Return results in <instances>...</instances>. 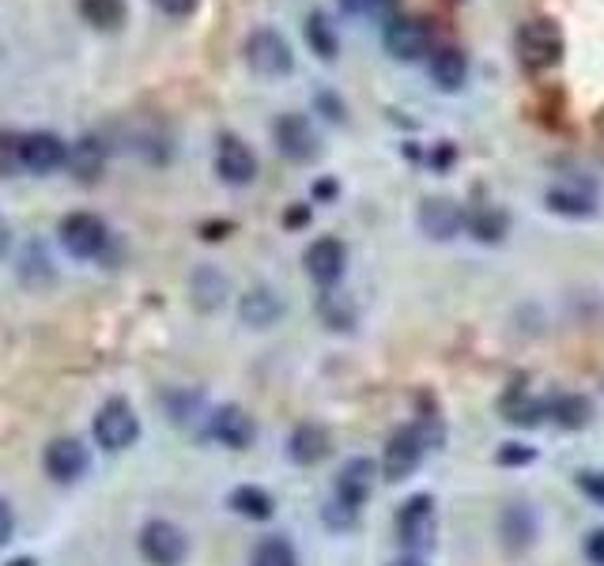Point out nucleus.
I'll return each mask as SVG.
<instances>
[{
	"instance_id": "obj_12",
	"label": "nucleus",
	"mask_w": 604,
	"mask_h": 566,
	"mask_svg": "<svg viewBox=\"0 0 604 566\" xmlns=\"http://www.w3.org/2000/svg\"><path fill=\"white\" fill-rule=\"evenodd\" d=\"M216 174L227 186H250L257 178V155L242 137L235 133H219L216 140Z\"/></svg>"
},
{
	"instance_id": "obj_20",
	"label": "nucleus",
	"mask_w": 604,
	"mask_h": 566,
	"mask_svg": "<svg viewBox=\"0 0 604 566\" xmlns=\"http://www.w3.org/2000/svg\"><path fill=\"white\" fill-rule=\"evenodd\" d=\"M238 314L250 329H268L284 317V299L273 291V287H250L238 302Z\"/></svg>"
},
{
	"instance_id": "obj_24",
	"label": "nucleus",
	"mask_w": 604,
	"mask_h": 566,
	"mask_svg": "<svg viewBox=\"0 0 604 566\" xmlns=\"http://www.w3.org/2000/svg\"><path fill=\"white\" fill-rule=\"evenodd\" d=\"M465 227L476 242L495 246V242H503L506 230H511V215L503 209H491V204H480V209H473V215H465Z\"/></svg>"
},
{
	"instance_id": "obj_35",
	"label": "nucleus",
	"mask_w": 604,
	"mask_h": 566,
	"mask_svg": "<svg viewBox=\"0 0 604 566\" xmlns=\"http://www.w3.org/2000/svg\"><path fill=\"white\" fill-rule=\"evenodd\" d=\"M537 453H532V445H521V442H506L503 450L495 453L499 465H526V461H532Z\"/></svg>"
},
{
	"instance_id": "obj_17",
	"label": "nucleus",
	"mask_w": 604,
	"mask_h": 566,
	"mask_svg": "<svg viewBox=\"0 0 604 566\" xmlns=\"http://www.w3.org/2000/svg\"><path fill=\"white\" fill-rule=\"evenodd\" d=\"M375 476H378L375 461H367V457L348 461V465L340 468V476H337V502L360 510L363 502L370 499V491H375Z\"/></svg>"
},
{
	"instance_id": "obj_21",
	"label": "nucleus",
	"mask_w": 604,
	"mask_h": 566,
	"mask_svg": "<svg viewBox=\"0 0 604 566\" xmlns=\"http://www.w3.org/2000/svg\"><path fill=\"white\" fill-rule=\"evenodd\" d=\"M499 537H503V544L511 552H526L532 537H537V514H532L526 502L503 506V514H499Z\"/></svg>"
},
{
	"instance_id": "obj_44",
	"label": "nucleus",
	"mask_w": 604,
	"mask_h": 566,
	"mask_svg": "<svg viewBox=\"0 0 604 566\" xmlns=\"http://www.w3.org/2000/svg\"><path fill=\"white\" fill-rule=\"evenodd\" d=\"M431 163H435V166H450V163H453V143H442V148H435Z\"/></svg>"
},
{
	"instance_id": "obj_41",
	"label": "nucleus",
	"mask_w": 604,
	"mask_h": 566,
	"mask_svg": "<svg viewBox=\"0 0 604 566\" xmlns=\"http://www.w3.org/2000/svg\"><path fill=\"white\" fill-rule=\"evenodd\" d=\"M12 532H15V514H12V506L0 499V548L12 540Z\"/></svg>"
},
{
	"instance_id": "obj_23",
	"label": "nucleus",
	"mask_w": 604,
	"mask_h": 566,
	"mask_svg": "<svg viewBox=\"0 0 604 566\" xmlns=\"http://www.w3.org/2000/svg\"><path fill=\"white\" fill-rule=\"evenodd\" d=\"M302 35H306V46L317 61H337L340 38H337V27L329 23V15L314 8V12L306 15V23H302Z\"/></svg>"
},
{
	"instance_id": "obj_34",
	"label": "nucleus",
	"mask_w": 604,
	"mask_h": 566,
	"mask_svg": "<svg viewBox=\"0 0 604 566\" xmlns=\"http://www.w3.org/2000/svg\"><path fill=\"white\" fill-rule=\"evenodd\" d=\"M314 106H317V114H322L325 122H332V125H344L348 122V106H344V99H340L337 91H317L314 95Z\"/></svg>"
},
{
	"instance_id": "obj_43",
	"label": "nucleus",
	"mask_w": 604,
	"mask_h": 566,
	"mask_svg": "<svg viewBox=\"0 0 604 566\" xmlns=\"http://www.w3.org/2000/svg\"><path fill=\"white\" fill-rule=\"evenodd\" d=\"M370 0H340V12L344 15H367Z\"/></svg>"
},
{
	"instance_id": "obj_30",
	"label": "nucleus",
	"mask_w": 604,
	"mask_h": 566,
	"mask_svg": "<svg viewBox=\"0 0 604 566\" xmlns=\"http://www.w3.org/2000/svg\"><path fill=\"white\" fill-rule=\"evenodd\" d=\"M20 276H23V284H30V287L53 284V261H50V253H46L42 242H30L27 250H23Z\"/></svg>"
},
{
	"instance_id": "obj_3",
	"label": "nucleus",
	"mask_w": 604,
	"mask_h": 566,
	"mask_svg": "<svg viewBox=\"0 0 604 566\" xmlns=\"http://www.w3.org/2000/svg\"><path fill=\"white\" fill-rule=\"evenodd\" d=\"M381 42H386L389 58L401 61V65L431 58V50H435L431 23H427L424 15H404V12H397L393 20L381 27Z\"/></svg>"
},
{
	"instance_id": "obj_39",
	"label": "nucleus",
	"mask_w": 604,
	"mask_h": 566,
	"mask_svg": "<svg viewBox=\"0 0 604 566\" xmlns=\"http://www.w3.org/2000/svg\"><path fill=\"white\" fill-rule=\"evenodd\" d=\"M230 230H235V223H230V219H216V223H204L201 238H204V242H219V238H227Z\"/></svg>"
},
{
	"instance_id": "obj_28",
	"label": "nucleus",
	"mask_w": 604,
	"mask_h": 566,
	"mask_svg": "<svg viewBox=\"0 0 604 566\" xmlns=\"http://www.w3.org/2000/svg\"><path fill=\"white\" fill-rule=\"evenodd\" d=\"M317 314H322V322L329 325V329H340V332L355 329L352 299H348V294H340V291H332V287L322 294V302H317Z\"/></svg>"
},
{
	"instance_id": "obj_18",
	"label": "nucleus",
	"mask_w": 604,
	"mask_h": 566,
	"mask_svg": "<svg viewBox=\"0 0 604 566\" xmlns=\"http://www.w3.org/2000/svg\"><path fill=\"white\" fill-rule=\"evenodd\" d=\"M548 212L567 215V219H590L597 212V193L582 181H563V186H552L544 193Z\"/></svg>"
},
{
	"instance_id": "obj_47",
	"label": "nucleus",
	"mask_w": 604,
	"mask_h": 566,
	"mask_svg": "<svg viewBox=\"0 0 604 566\" xmlns=\"http://www.w3.org/2000/svg\"><path fill=\"white\" fill-rule=\"evenodd\" d=\"M593 125H597V133H604V110H601L597 117H593Z\"/></svg>"
},
{
	"instance_id": "obj_10",
	"label": "nucleus",
	"mask_w": 604,
	"mask_h": 566,
	"mask_svg": "<svg viewBox=\"0 0 604 566\" xmlns=\"http://www.w3.org/2000/svg\"><path fill=\"white\" fill-rule=\"evenodd\" d=\"M65 159H68V143L50 129L27 133V137L20 140V163L27 174H38V178H42V174L61 171Z\"/></svg>"
},
{
	"instance_id": "obj_46",
	"label": "nucleus",
	"mask_w": 604,
	"mask_h": 566,
	"mask_svg": "<svg viewBox=\"0 0 604 566\" xmlns=\"http://www.w3.org/2000/svg\"><path fill=\"white\" fill-rule=\"evenodd\" d=\"M389 566H424V559L419 555H401V559H393Z\"/></svg>"
},
{
	"instance_id": "obj_7",
	"label": "nucleus",
	"mask_w": 604,
	"mask_h": 566,
	"mask_svg": "<svg viewBox=\"0 0 604 566\" xmlns=\"http://www.w3.org/2000/svg\"><path fill=\"white\" fill-rule=\"evenodd\" d=\"M140 555H144L151 566H181L189 555V540L174 521L155 517V521H148L144 529H140Z\"/></svg>"
},
{
	"instance_id": "obj_5",
	"label": "nucleus",
	"mask_w": 604,
	"mask_h": 566,
	"mask_svg": "<svg viewBox=\"0 0 604 566\" xmlns=\"http://www.w3.org/2000/svg\"><path fill=\"white\" fill-rule=\"evenodd\" d=\"M58 235H61V246H65V250L79 261L102 257V250L110 246L106 219L95 215V212H68L65 219L58 223Z\"/></svg>"
},
{
	"instance_id": "obj_19",
	"label": "nucleus",
	"mask_w": 604,
	"mask_h": 566,
	"mask_svg": "<svg viewBox=\"0 0 604 566\" xmlns=\"http://www.w3.org/2000/svg\"><path fill=\"white\" fill-rule=\"evenodd\" d=\"M427 72H431V84L439 87V91H461L468 79V58L465 50H457V46H435L431 58H427Z\"/></svg>"
},
{
	"instance_id": "obj_29",
	"label": "nucleus",
	"mask_w": 604,
	"mask_h": 566,
	"mask_svg": "<svg viewBox=\"0 0 604 566\" xmlns=\"http://www.w3.org/2000/svg\"><path fill=\"white\" fill-rule=\"evenodd\" d=\"M193 302L201 310H216V306H224V299H227V280L224 276L216 273V268H197L193 273Z\"/></svg>"
},
{
	"instance_id": "obj_1",
	"label": "nucleus",
	"mask_w": 604,
	"mask_h": 566,
	"mask_svg": "<svg viewBox=\"0 0 604 566\" xmlns=\"http://www.w3.org/2000/svg\"><path fill=\"white\" fill-rule=\"evenodd\" d=\"M514 53H518L521 68L532 72V76L563 65V53H567L563 27L552 15H532V20L518 27V35H514Z\"/></svg>"
},
{
	"instance_id": "obj_25",
	"label": "nucleus",
	"mask_w": 604,
	"mask_h": 566,
	"mask_svg": "<svg viewBox=\"0 0 604 566\" xmlns=\"http://www.w3.org/2000/svg\"><path fill=\"white\" fill-rule=\"evenodd\" d=\"M548 416H552L563 430H582L593 424V401L582 393H563L548 404Z\"/></svg>"
},
{
	"instance_id": "obj_22",
	"label": "nucleus",
	"mask_w": 604,
	"mask_h": 566,
	"mask_svg": "<svg viewBox=\"0 0 604 566\" xmlns=\"http://www.w3.org/2000/svg\"><path fill=\"white\" fill-rule=\"evenodd\" d=\"M288 457L295 465H317V461L329 457V430L317 424H302L291 430L288 438Z\"/></svg>"
},
{
	"instance_id": "obj_9",
	"label": "nucleus",
	"mask_w": 604,
	"mask_h": 566,
	"mask_svg": "<svg viewBox=\"0 0 604 566\" xmlns=\"http://www.w3.org/2000/svg\"><path fill=\"white\" fill-rule=\"evenodd\" d=\"M424 450H427V442L419 438L416 427L397 430L386 442V450H381V473H386V480H393V483L408 480L419 468V461H424Z\"/></svg>"
},
{
	"instance_id": "obj_8",
	"label": "nucleus",
	"mask_w": 604,
	"mask_h": 566,
	"mask_svg": "<svg viewBox=\"0 0 604 566\" xmlns=\"http://www.w3.org/2000/svg\"><path fill=\"white\" fill-rule=\"evenodd\" d=\"M302 265H306L310 280L329 291V287L340 284V276H344V268H348V246L340 242V238L325 235V238H317V242L306 246V253H302Z\"/></svg>"
},
{
	"instance_id": "obj_11",
	"label": "nucleus",
	"mask_w": 604,
	"mask_h": 566,
	"mask_svg": "<svg viewBox=\"0 0 604 566\" xmlns=\"http://www.w3.org/2000/svg\"><path fill=\"white\" fill-rule=\"evenodd\" d=\"M397 537H401L404 548L412 552H424V548L435 544V499L431 495H416L401 506L397 514Z\"/></svg>"
},
{
	"instance_id": "obj_40",
	"label": "nucleus",
	"mask_w": 604,
	"mask_h": 566,
	"mask_svg": "<svg viewBox=\"0 0 604 566\" xmlns=\"http://www.w3.org/2000/svg\"><path fill=\"white\" fill-rule=\"evenodd\" d=\"M586 555H590V563L604 566V529H593L590 537H586Z\"/></svg>"
},
{
	"instance_id": "obj_27",
	"label": "nucleus",
	"mask_w": 604,
	"mask_h": 566,
	"mask_svg": "<svg viewBox=\"0 0 604 566\" xmlns=\"http://www.w3.org/2000/svg\"><path fill=\"white\" fill-rule=\"evenodd\" d=\"M227 506L235 510L238 517H250V521H268V517H273V510H276V502H273V495H268L265 488L242 483V488L230 491Z\"/></svg>"
},
{
	"instance_id": "obj_4",
	"label": "nucleus",
	"mask_w": 604,
	"mask_h": 566,
	"mask_svg": "<svg viewBox=\"0 0 604 566\" xmlns=\"http://www.w3.org/2000/svg\"><path fill=\"white\" fill-rule=\"evenodd\" d=\"M91 435L106 453H122L140 438V416L133 412L129 401L114 397V401H106L99 408V416H95V424H91Z\"/></svg>"
},
{
	"instance_id": "obj_14",
	"label": "nucleus",
	"mask_w": 604,
	"mask_h": 566,
	"mask_svg": "<svg viewBox=\"0 0 604 566\" xmlns=\"http://www.w3.org/2000/svg\"><path fill=\"white\" fill-rule=\"evenodd\" d=\"M461 227H465V212H461V204L450 201V197H427V201L419 204V230H424L427 238H435V242L457 238Z\"/></svg>"
},
{
	"instance_id": "obj_45",
	"label": "nucleus",
	"mask_w": 604,
	"mask_h": 566,
	"mask_svg": "<svg viewBox=\"0 0 604 566\" xmlns=\"http://www.w3.org/2000/svg\"><path fill=\"white\" fill-rule=\"evenodd\" d=\"M314 197H317V201H332V197H337V181H317Z\"/></svg>"
},
{
	"instance_id": "obj_2",
	"label": "nucleus",
	"mask_w": 604,
	"mask_h": 566,
	"mask_svg": "<svg viewBox=\"0 0 604 566\" xmlns=\"http://www.w3.org/2000/svg\"><path fill=\"white\" fill-rule=\"evenodd\" d=\"M242 58L253 76H261V79H288L291 72H295V50H291L288 38L273 27L250 30V38H246V46H242Z\"/></svg>"
},
{
	"instance_id": "obj_48",
	"label": "nucleus",
	"mask_w": 604,
	"mask_h": 566,
	"mask_svg": "<svg viewBox=\"0 0 604 566\" xmlns=\"http://www.w3.org/2000/svg\"><path fill=\"white\" fill-rule=\"evenodd\" d=\"M4 246H8V230H0V253H4Z\"/></svg>"
},
{
	"instance_id": "obj_15",
	"label": "nucleus",
	"mask_w": 604,
	"mask_h": 566,
	"mask_svg": "<svg viewBox=\"0 0 604 566\" xmlns=\"http://www.w3.org/2000/svg\"><path fill=\"white\" fill-rule=\"evenodd\" d=\"M209 430L219 445H227V450H246V445L253 442V435H257L253 419L246 416V408H238V404H219L209 416Z\"/></svg>"
},
{
	"instance_id": "obj_31",
	"label": "nucleus",
	"mask_w": 604,
	"mask_h": 566,
	"mask_svg": "<svg viewBox=\"0 0 604 566\" xmlns=\"http://www.w3.org/2000/svg\"><path fill=\"white\" fill-rule=\"evenodd\" d=\"M250 566H299V555L284 537H265L253 548Z\"/></svg>"
},
{
	"instance_id": "obj_13",
	"label": "nucleus",
	"mask_w": 604,
	"mask_h": 566,
	"mask_svg": "<svg viewBox=\"0 0 604 566\" xmlns=\"http://www.w3.org/2000/svg\"><path fill=\"white\" fill-rule=\"evenodd\" d=\"M42 465L53 483H76L79 476L91 468V453H87V445L76 442V438H53V442L46 445Z\"/></svg>"
},
{
	"instance_id": "obj_32",
	"label": "nucleus",
	"mask_w": 604,
	"mask_h": 566,
	"mask_svg": "<svg viewBox=\"0 0 604 566\" xmlns=\"http://www.w3.org/2000/svg\"><path fill=\"white\" fill-rule=\"evenodd\" d=\"M503 416L511 419V424H518V427H537V424H544L548 404L532 401V397L514 393V397H506V401H503Z\"/></svg>"
},
{
	"instance_id": "obj_38",
	"label": "nucleus",
	"mask_w": 604,
	"mask_h": 566,
	"mask_svg": "<svg viewBox=\"0 0 604 566\" xmlns=\"http://www.w3.org/2000/svg\"><path fill=\"white\" fill-rule=\"evenodd\" d=\"M355 514H360V510L344 506V502H329V510H325V521L337 525V529H348V525H355Z\"/></svg>"
},
{
	"instance_id": "obj_6",
	"label": "nucleus",
	"mask_w": 604,
	"mask_h": 566,
	"mask_svg": "<svg viewBox=\"0 0 604 566\" xmlns=\"http://www.w3.org/2000/svg\"><path fill=\"white\" fill-rule=\"evenodd\" d=\"M273 143L288 163H314L322 155V137H317L314 122L306 114H295V110L273 122Z\"/></svg>"
},
{
	"instance_id": "obj_37",
	"label": "nucleus",
	"mask_w": 604,
	"mask_h": 566,
	"mask_svg": "<svg viewBox=\"0 0 604 566\" xmlns=\"http://www.w3.org/2000/svg\"><path fill=\"white\" fill-rule=\"evenodd\" d=\"M578 488L593 499V506H604V473H578Z\"/></svg>"
},
{
	"instance_id": "obj_36",
	"label": "nucleus",
	"mask_w": 604,
	"mask_h": 566,
	"mask_svg": "<svg viewBox=\"0 0 604 566\" xmlns=\"http://www.w3.org/2000/svg\"><path fill=\"white\" fill-rule=\"evenodd\" d=\"M151 4L163 15H171V20H186V15H193L201 8V0H151Z\"/></svg>"
},
{
	"instance_id": "obj_16",
	"label": "nucleus",
	"mask_w": 604,
	"mask_h": 566,
	"mask_svg": "<svg viewBox=\"0 0 604 566\" xmlns=\"http://www.w3.org/2000/svg\"><path fill=\"white\" fill-rule=\"evenodd\" d=\"M65 166L76 181L95 186V181L102 178V171H106V143H102V137H95V133H87V137H79L76 143H68Z\"/></svg>"
},
{
	"instance_id": "obj_42",
	"label": "nucleus",
	"mask_w": 604,
	"mask_h": 566,
	"mask_svg": "<svg viewBox=\"0 0 604 566\" xmlns=\"http://www.w3.org/2000/svg\"><path fill=\"white\" fill-rule=\"evenodd\" d=\"M306 223H310V204H295V209L284 212V227L299 230V227H306Z\"/></svg>"
},
{
	"instance_id": "obj_33",
	"label": "nucleus",
	"mask_w": 604,
	"mask_h": 566,
	"mask_svg": "<svg viewBox=\"0 0 604 566\" xmlns=\"http://www.w3.org/2000/svg\"><path fill=\"white\" fill-rule=\"evenodd\" d=\"M20 133H8L0 129V178H12L15 171H20Z\"/></svg>"
},
{
	"instance_id": "obj_26",
	"label": "nucleus",
	"mask_w": 604,
	"mask_h": 566,
	"mask_svg": "<svg viewBox=\"0 0 604 566\" xmlns=\"http://www.w3.org/2000/svg\"><path fill=\"white\" fill-rule=\"evenodd\" d=\"M79 20L95 30H117L129 20V0H79Z\"/></svg>"
}]
</instances>
